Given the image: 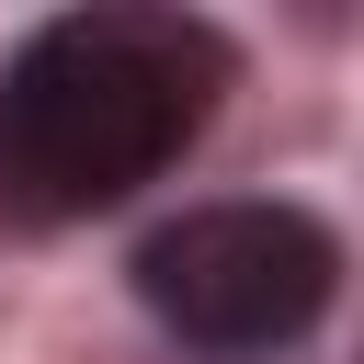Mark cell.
<instances>
[{"label": "cell", "instance_id": "6da1fadb", "mask_svg": "<svg viewBox=\"0 0 364 364\" xmlns=\"http://www.w3.org/2000/svg\"><path fill=\"white\" fill-rule=\"evenodd\" d=\"M228 91V46L193 11L91 0L11 46L0 68V205L11 216H102L159 182Z\"/></svg>", "mask_w": 364, "mask_h": 364}, {"label": "cell", "instance_id": "7a4b0ae2", "mask_svg": "<svg viewBox=\"0 0 364 364\" xmlns=\"http://www.w3.org/2000/svg\"><path fill=\"white\" fill-rule=\"evenodd\" d=\"M330 228L307 205H193L136 250V296L205 353H273L330 307Z\"/></svg>", "mask_w": 364, "mask_h": 364}]
</instances>
